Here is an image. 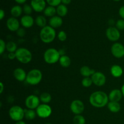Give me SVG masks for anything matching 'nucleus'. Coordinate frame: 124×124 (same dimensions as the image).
Returning a JSON list of instances; mask_svg holds the SVG:
<instances>
[{"mask_svg": "<svg viewBox=\"0 0 124 124\" xmlns=\"http://www.w3.org/2000/svg\"><path fill=\"white\" fill-rule=\"evenodd\" d=\"M42 79V73L41 70L34 69L27 73L26 78L27 83L31 85H36L39 84Z\"/></svg>", "mask_w": 124, "mask_h": 124, "instance_id": "obj_3", "label": "nucleus"}, {"mask_svg": "<svg viewBox=\"0 0 124 124\" xmlns=\"http://www.w3.org/2000/svg\"><path fill=\"white\" fill-rule=\"evenodd\" d=\"M23 8L21 6H18V5L13 6L10 10V13L12 15V17H14V18H16L20 16L22 13H23Z\"/></svg>", "mask_w": 124, "mask_h": 124, "instance_id": "obj_22", "label": "nucleus"}, {"mask_svg": "<svg viewBox=\"0 0 124 124\" xmlns=\"http://www.w3.org/2000/svg\"><path fill=\"white\" fill-rule=\"evenodd\" d=\"M7 57L10 60H13V59L16 58V53L15 52H12V53H8L7 54Z\"/></svg>", "mask_w": 124, "mask_h": 124, "instance_id": "obj_39", "label": "nucleus"}, {"mask_svg": "<svg viewBox=\"0 0 124 124\" xmlns=\"http://www.w3.org/2000/svg\"><path fill=\"white\" fill-rule=\"evenodd\" d=\"M121 91H122V94H123V97L124 98V84L122 85V88H121Z\"/></svg>", "mask_w": 124, "mask_h": 124, "instance_id": "obj_46", "label": "nucleus"}, {"mask_svg": "<svg viewBox=\"0 0 124 124\" xmlns=\"http://www.w3.org/2000/svg\"><path fill=\"white\" fill-rule=\"evenodd\" d=\"M71 59L70 57L67 55L61 56L60 59H59V62L61 66L64 68H67L71 64Z\"/></svg>", "mask_w": 124, "mask_h": 124, "instance_id": "obj_23", "label": "nucleus"}, {"mask_svg": "<svg viewBox=\"0 0 124 124\" xmlns=\"http://www.w3.org/2000/svg\"><path fill=\"white\" fill-rule=\"evenodd\" d=\"M89 102L91 105L95 108H103L109 102L108 95L102 91H96L90 94Z\"/></svg>", "mask_w": 124, "mask_h": 124, "instance_id": "obj_1", "label": "nucleus"}, {"mask_svg": "<svg viewBox=\"0 0 124 124\" xmlns=\"http://www.w3.org/2000/svg\"><path fill=\"white\" fill-rule=\"evenodd\" d=\"M59 54H60L61 56H63V55H65V52L64 50L63 49H61L59 50Z\"/></svg>", "mask_w": 124, "mask_h": 124, "instance_id": "obj_44", "label": "nucleus"}, {"mask_svg": "<svg viewBox=\"0 0 124 124\" xmlns=\"http://www.w3.org/2000/svg\"><path fill=\"white\" fill-rule=\"evenodd\" d=\"M35 23L38 27L43 28L47 26V19L44 16H38L35 19Z\"/></svg>", "mask_w": 124, "mask_h": 124, "instance_id": "obj_27", "label": "nucleus"}, {"mask_svg": "<svg viewBox=\"0 0 124 124\" xmlns=\"http://www.w3.org/2000/svg\"><path fill=\"white\" fill-rule=\"evenodd\" d=\"M15 124H26L25 122L23 121H18V122H16V123Z\"/></svg>", "mask_w": 124, "mask_h": 124, "instance_id": "obj_45", "label": "nucleus"}, {"mask_svg": "<svg viewBox=\"0 0 124 124\" xmlns=\"http://www.w3.org/2000/svg\"><path fill=\"white\" fill-rule=\"evenodd\" d=\"M113 1H116V2H117V1H121V0H113Z\"/></svg>", "mask_w": 124, "mask_h": 124, "instance_id": "obj_47", "label": "nucleus"}, {"mask_svg": "<svg viewBox=\"0 0 124 124\" xmlns=\"http://www.w3.org/2000/svg\"><path fill=\"white\" fill-rule=\"evenodd\" d=\"M123 98L122 91L119 89H113L108 94L109 101L119 102Z\"/></svg>", "mask_w": 124, "mask_h": 124, "instance_id": "obj_15", "label": "nucleus"}, {"mask_svg": "<svg viewBox=\"0 0 124 124\" xmlns=\"http://www.w3.org/2000/svg\"><path fill=\"white\" fill-rule=\"evenodd\" d=\"M56 13V8H55V7H53V6H51L46 7L44 10V15L47 17H50V18H52V17L55 16Z\"/></svg>", "mask_w": 124, "mask_h": 124, "instance_id": "obj_26", "label": "nucleus"}, {"mask_svg": "<svg viewBox=\"0 0 124 124\" xmlns=\"http://www.w3.org/2000/svg\"><path fill=\"white\" fill-rule=\"evenodd\" d=\"M16 53V59L22 64H29L32 60V53L29 49L24 47L18 48Z\"/></svg>", "mask_w": 124, "mask_h": 124, "instance_id": "obj_4", "label": "nucleus"}, {"mask_svg": "<svg viewBox=\"0 0 124 124\" xmlns=\"http://www.w3.org/2000/svg\"><path fill=\"white\" fill-rule=\"evenodd\" d=\"M107 107L109 111H111V113H118L121 109V104L117 102L109 101L107 104Z\"/></svg>", "mask_w": 124, "mask_h": 124, "instance_id": "obj_21", "label": "nucleus"}, {"mask_svg": "<svg viewBox=\"0 0 124 124\" xmlns=\"http://www.w3.org/2000/svg\"><path fill=\"white\" fill-rule=\"evenodd\" d=\"M39 99L41 102H42V104H48L52 101V96L50 93H47V92H44L41 94Z\"/></svg>", "mask_w": 124, "mask_h": 124, "instance_id": "obj_28", "label": "nucleus"}, {"mask_svg": "<svg viewBox=\"0 0 124 124\" xmlns=\"http://www.w3.org/2000/svg\"><path fill=\"white\" fill-rule=\"evenodd\" d=\"M16 2L18 4H24L26 2L27 0H15Z\"/></svg>", "mask_w": 124, "mask_h": 124, "instance_id": "obj_43", "label": "nucleus"}, {"mask_svg": "<svg viewBox=\"0 0 124 124\" xmlns=\"http://www.w3.org/2000/svg\"><path fill=\"white\" fill-rule=\"evenodd\" d=\"M48 24H49L48 25L53 27V29H56V28L60 27L62 25L63 20L62 19V17L55 15L50 18Z\"/></svg>", "mask_w": 124, "mask_h": 124, "instance_id": "obj_18", "label": "nucleus"}, {"mask_svg": "<svg viewBox=\"0 0 124 124\" xmlns=\"http://www.w3.org/2000/svg\"><path fill=\"white\" fill-rule=\"evenodd\" d=\"M96 71L93 69H90L87 65H84V66L81 67V68L80 69V73L84 78L92 77V75Z\"/></svg>", "mask_w": 124, "mask_h": 124, "instance_id": "obj_20", "label": "nucleus"}, {"mask_svg": "<svg viewBox=\"0 0 124 124\" xmlns=\"http://www.w3.org/2000/svg\"><path fill=\"white\" fill-rule=\"evenodd\" d=\"M111 52L114 57L122 58L124 56V46L120 42H115L111 47Z\"/></svg>", "mask_w": 124, "mask_h": 124, "instance_id": "obj_11", "label": "nucleus"}, {"mask_svg": "<svg viewBox=\"0 0 124 124\" xmlns=\"http://www.w3.org/2000/svg\"><path fill=\"white\" fill-rule=\"evenodd\" d=\"M85 105L83 102L79 99H75L70 104V110L75 115H81L84 112Z\"/></svg>", "mask_w": 124, "mask_h": 124, "instance_id": "obj_9", "label": "nucleus"}, {"mask_svg": "<svg viewBox=\"0 0 124 124\" xmlns=\"http://www.w3.org/2000/svg\"><path fill=\"white\" fill-rule=\"evenodd\" d=\"M106 36L108 39L112 42H116L121 37L120 31L116 27L110 26L106 30Z\"/></svg>", "mask_w": 124, "mask_h": 124, "instance_id": "obj_10", "label": "nucleus"}, {"mask_svg": "<svg viewBox=\"0 0 124 124\" xmlns=\"http://www.w3.org/2000/svg\"><path fill=\"white\" fill-rule=\"evenodd\" d=\"M37 116L40 118H48L52 113V109L49 105L46 104H40L36 109Z\"/></svg>", "mask_w": 124, "mask_h": 124, "instance_id": "obj_7", "label": "nucleus"}, {"mask_svg": "<svg viewBox=\"0 0 124 124\" xmlns=\"http://www.w3.org/2000/svg\"><path fill=\"white\" fill-rule=\"evenodd\" d=\"M30 5L34 11L36 12H42L46 8V2L45 0H31Z\"/></svg>", "mask_w": 124, "mask_h": 124, "instance_id": "obj_14", "label": "nucleus"}, {"mask_svg": "<svg viewBox=\"0 0 124 124\" xmlns=\"http://www.w3.org/2000/svg\"><path fill=\"white\" fill-rule=\"evenodd\" d=\"M8 115L11 119L15 122L23 121L25 116L24 109L19 105L12 106L8 111Z\"/></svg>", "mask_w": 124, "mask_h": 124, "instance_id": "obj_6", "label": "nucleus"}, {"mask_svg": "<svg viewBox=\"0 0 124 124\" xmlns=\"http://www.w3.org/2000/svg\"><path fill=\"white\" fill-rule=\"evenodd\" d=\"M60 57L59 50L54 48H48L44 53V59L48 64H54L59 62Z\"/></svg>", "mask_w": 124, "mask_h": 124, "instance_id": "obj_5", "label": "nucleus"}, {"mask_svg": "<svg viewBox=\"0 0 124 124\" xmlns=\"http://www.w3.org/2000/svg\"><path fill=\"white\" fill-rule=\"evenodd\" d=\"M23 10L24 14L26 15H30L32 13L33 10L31 5L29 4H24V6L23 7Z\"/></svg>", "mask_w": 124, "mask_h": 124, "instance_id": "obj_32", "label": "nucleus"}, {"mask_svg": "<svg viewBox=\"0 0 124 124\" xmlns=\"http://www.w3.org/2000/svg\"><path fill=\"white\" fill-rule=\"evenodd\" d=\"M40 99L35 94H30L28 96L25 101V105L27 108L35 110L40 105Z\"/></svg>", "mask_w": 124, "mask_h": 124, "instance_id": "obj_8", "label": "nucleus"}, {"mask_svg": "<svg viewBox=\"0 0 124 124\" xmlns=\"http://www.w3.org/2000/svg\"><path fill=\"white\" fill-rule=\"evenodd\" d=\"M4 16H5V12L4 11V10L1 9V10H0V19H1V20H2L3 18H4Z\"/></svg>", "mask_w": 124, "mask_h": 124, "instance_id": "obj_40", "label": "nucleus"}, {"mask_svg": "<svg viewBox=\"0 0 124 124\" xmlns=\"http://www.w3.org/2000/svg\"><path fill=\"white\" fill-rule=\"evenodd\" d=\"M68 13V8L65 5L62 4L59 5L56 7V13L58 16L60 17H64L67 15Z\"/></svg>", "mask_w": 124, "mask_h": 124, "instance_id": "obj_24", "label": "nucleus"}, {"mask_svg": "<svg viewBox=\"0 0 124 124\" xmlns=\"http://www.w3.org/2000/svg\"><path fill=\"white\" fill-rule=\"evenodd\" d=\"M0 88H1V90H0V94H2L4 92V85L2 82L0 83Z\"/></svg>", "mask_w": 124, "mask_h": 124, "instance_id": "obj_42", "label": "nucleus"}, {"mask_svg": "<svg viewBox=\"0 0 124 124\" xmlns=\"http://www.w3.org/2000/svg\"><path fill=\"white\" fill-rule=\"evenodd\" d=\"M119 15L121 16V19H124V6L121 7V8L119 10Z\"/></svg>", "mask_w": 124, "mask_h": 124, "instance_id": "obj_38", "label": "nucleus"}, {"mask_svg": "<svg viewBox=\"0 0 124 124\" xmlns=\"http://www.w3.org/2000/svg\"><path fill=\"white\" fill-rule=\"evenodd\" d=\"M24 113H25L24 117L29 121L33 120L37 116V114H36V111H35V110H31V109L29 108L24 109Z\"/></svg>", "mask_w": 124, "mask_h": 124, "instance_id": "obj_25", "label": "nucleus"}, {"mask_svg": "<svg viewBox=\"0 0 124 124\" xmlns=\"http://www.w3.org/2000/svg\"><path fill=\"white\" fill-rule=\"evenodd\" d=\"M6 50V43L3 39L0 40V54H2Z\"/></svg>", "mask_w": 124, "mask_h": 124, "instance_id": "obj_36", "label": "nucleus"}, {"mask_svg": "<svg viewBox=\"0 0 124 124\" xmlns=\"http://www.w3.org/2000/svg\"><path fill=\"white\" fill-rule=\"evenodd\" d=\"M110 73L114 78H118L122 76L124 70L122 67L116 64V65H113V66H111V69H110Z\"/></svg>", "mask_w": 124, "mask_h": 124, "instance_id": "obj_19", "label": "nucleus"}, {"mask_svg": "<svg viewBox=\"0 0 124 124\" xmlns=\"http://www.w3.org/2000/svg\"><path fill=\"white\" fill-rule=\"evenodd\" d=\"M27 75L25 70L22 68H16L13 71V76L19 82H23L26 80Z\"/></svg>", "mask_w": 124, "mask_h": 124, "instance_id": "obj_16", "label": "nucleus"}, {"mask_svg": "<svg viewBox=\"0 0 124 124\" xmlns=\"http://www.w3.org/2000/svg\"><path fill=\"white\" fill-rule=\"evenodd\" d=\"M93 84L98 87H102L104 85L106 82V77L103 73L101 71H96L92 76Z\"/></svg>", "mask_w": 124, "mask_h": 124, "instance_id": "obj_12", "label": "nucleus"}, {"mask_svg": "<svg viewBox=\"0 0 124 124\" xmlns=\"http://www.w3.org/2000/svg\"><path fill=\"white\" fill-rule=\"evenodd\" d=\"M6 25L10 31H16L20 28V23L17 18L10 17L7 20Z\"/></svg>", "mask_w": 124, "mask_h": 124, "instance_id": "obj_13", "label": "nucleus"}, {"mask_svg": "<svg viewBox=\"0 0 124 124\" xmlns=\"http://www.w3.org/2000/svg\"><path fill=\"white\" fill-rule=\"evenodd\" d=\"M81 84H82L83 87H85V88H88V87H91L93 83L92 78L85 77L82 79V81H81Z\"/></svg>", "mask_w": 124, "mask_h": 124, "instance_id": "obj_31", "label": "nucleus"}, {"mask_svg": "<svg viewBox=\"0 0 124 124\" xmlns=\"http://www.w3.org/2000/svg\"><path fill=\"white\" fill-rule=\"evenodd\" d=\"M52 124L51 123H46V124Z\"/></svg>", "mask_w": 124, "mask_h": 124, "instance_id": "obj_48", "label": "nucleus"}, {"mask_svg": "<svg viewBox=\"0 0 124 124\" xmlns=\"http://www.w3.org/2000/svg\"><path fill=\"white\" fill-rule=\"evenodd\" d=\"M74 124H85V119L81 115H75L73 119Z\"/></svg>", "mask_w": 124, "mask_h": 124, "instance_id": "obj_30", "label": "nucleus"}, {"mask_svg": "<svg viewBox=\"0 0 124 124\" xmlns=\"http://www.w3.org/2000/svg\"><path fill=\"white\" fill-rule=\"evenodd\" d=\"M116 27L119 31H121V30H124V19H118L116 23Z\"/></svg>", "mask_w": 124, "mask_h": 124, "instance_id": "obj_34", "label": "nucleus"}, {"mask_svg": "<svg viewBox=\"0 0 124 124\" xmlns=\"http://www.w3.org/2000/svg\"><path fill=\"white\" fill-rule=\"evenodd\" d=\"M56 36V33L55 29L50 25H47L42 28L40 31V39L44 43H51L54 41Z\"/></svg>", "mask_w": 124, "mask_h": 124, "instance_id": "obj_2", "label": "nucleus"}, {"mask_svg": "<svg viewBox=\"0 0 124 124\" xmlns=\"http://www.w3.org/2000/svg\"><path fill=\"white\" fill-rule=\"evenodd\" d=\"M6 50L8 53L16 52L18 50L16 44L13 41H9L7 43H6Z\"/></svg>", "mask_w": 124, "mask_h": 124, "instance_id": "obj_29", "label": "nucleus"}, {"mask_svg": "<svg viewBox=\"0 0 124 124\" xmlns=\"http://www.w3.org/2000/svg\"><path fill=\"white\" fill-rule=\"evenodd\" d=\"M16 34L19 37L23 38L25 36V30L24 28H19L16 31Z\"/></svg>", "mask_w": 124, "mask_h": 124, "instance_id": "obj_37", "label": "nucleus"}, {"mask_svg": "<svg viewBox=\"0 0 124 124\" xmlns=\"http://www.w3.org/2000/svg\"><path fill=\"white\" fill-rule=\"evenodd\" d=\"M35 21H34V19L31 16L25 15L21 18L20 23L23 27L28 29L31 27L33 25Z\"/></svg>", "mask_w": 124, "mask_h": 124, "instance_id": "obj_17", "label": "nucleus"}, {"mask_svg": "<svg viewBox=\"0 0 124 124\" xmlns=\"http://www.w3.org/2000/svg\"><path fill=\"white\" fill-rule=\"evenodd\" d=\"M46 2L49 6L58 7L61 3V0H46Z\"/></svg>", "mask_w": 124, "mask_h": 124, "instance_id": "obj_35", "label": "nucleus"}, {"mask_svg": "<svg viewBox=\"0 0 124 124\" xmlns=\"http://www.w3.org/2000/svg\"><path fill=\"white\" fill-rule=\"evenodd\" d=\"M57 37H58V39H59V41H61V42H64V41H65V40L67 39V35L66 32H65V31L61 30V31H59Z\"/></svg>", "mask_w": 124, "mask_h": 124, "instance_id": "obj_33", "label": "nucleus"}, {"mask_svg": "<svg viewBox=\"0 0 124 124\" xmlns=\"http://www.w3.org/2000/svg\"><path fill=\"white\" fill-rule=\"evenodd\" d=\"M71 0H61V2L64 5H68L71 3Z\"/></svg>", "mask_w": 124, "mask_h": 124, "instance_id": "obj_41", "label": "nucleus"}]
</instances>
